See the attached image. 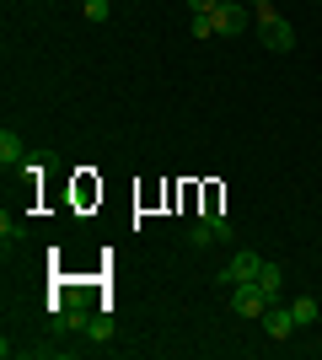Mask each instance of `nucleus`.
I'll return each mask as SVG.
<instances>
[{"mask_svg": "<svg viewBox=\"0 0 322 360\" xmlns=\"http://www.w3.org/2000/svg\"><path fill=\"white\" fill-rule=\"evenodd\" d=\"M226 296H231V312H236V317H253V323L269 312V301H279V296H269L258 280H242V285H231Z\"/></svg>", "mask_w": 322, "mask_h": 360, "instance_id": "f03ea898", "label": "nucleus"}, {"mask_svg": "<svg viewBox=\"0 0 322 360\" xmlns=\"http://www.w3.org/2000/svg\"><path fill=\"white\" fill-rule=\"evenodd\" d=\"M81 328H86V339H107L113 323H107V317H81Z\"/></svg>", "mask_w": 322, "mask_h": 360, "instance_id": "9d476101", "label": "nucleus"}, {"mask_svg": "<svg viewBox=\"0 0 322 360\" xmlns=\"http://www.w3.org/2000/svg\"><path fill=\"white\" fill-rule=\"evenodd\" d=\"M210 27L220 32V38H236V32H247V6H242V0L215 6V11H210Z\"/></svg>", "mask_w": 322, "mask_h": 360, "instance_id": "39448f33", "label": "nucleus"}, {"mask_svg": "<svg viewBox=\"0 0 322 360\" xmlns=\"http://www.w3.org/2000/svg\"><path fill=\"white\" fill-rule=\"evenodd\" d=\"M290 312H295V323H301V328H311V323L322 317V307H317L311 296H301V301H290Z\"/></svg>", "mask_w": 322, "mask_h": 360, "instance_id": "6e6552de", "label": "nucleus"}, {"mask_svg": "<svg viewBox=\"0 0 322 360\" xmlns=\"http://www.w3.org/2000/svg\"><path fill=\"white\" fill-rule=\"evenodd\" d=\"M16 162H22V140H16L11 129H0V167H6V172H11Z\"/></svg>", "mask_w": 322, "mask_h": 360, "instance_id": "0eeeda50", "label": "nucleus"}, {"mask_svg": "<svg viewBox=\"0 0 322 360\" xmlns=\"http://www.w3.org/2000/svg\"><path fill=\"white\" fill-rule=\"evenodd\" d=\"M253 16H258V32H263V44L274 49V54H290V49H295V27L274 11V6H269V0L253 6Z\"/></svg>", "mask_w": 322, "mask_h": 360, "instance_id": "f257e3e1", "label": "nucleus"}, {"mask_svg": "<svg viewBox=\"0 0 322 360\" xmlns=\"http://www.w3.org/2000/svg\"><path fill=\"white\" fill-rule=\"evenodd\" d=\"M215 6H220V0H188V11H194V16H210Z\"/></svg>", "mask_w": 322, "mask_h": 360, "instance_id": "ddd939ff", "label": "nucleus"}, {"mask_svg": "<svg viewBox=\"0 0 322 360\" xmlns=\"http://www.w3.org/2000/svg\"><path fill=\"white\" fill-rule=\"evenodd\" d=\"M258 269H263V253H253V248H236V253L226 258V269H220V290L242 285V280H258Z\"/></svg>", "mask_w": 322, "mask_h": 360, "instance_id": "7ed1b4c3", "label": "nucleus"}, {"mask_svg": "<svg viewBox=\"0 0 322 360\" xmlns=\"http://www.w3.org/2000/svg\"><path fill=\"white\" fill-rule=\"evenodd\" d=\"M258 285L269 290V296H279V290H285V269H279L274 258H263V269H258Z\"/></svg>", "mask_w": 322, "mask_h": 360, "instance_id": "423d86ee", "label": "nucleus"}, {"mask_svg": "<svg viewBox=\"0 0 322 360\" xmlns=\"http://www.w3.org/2000/svg\"><path fill=\"white\" fill-rule=\"evenodd\" d=\"M81 11H86V22H107V0H86Z\"/></svg>", "mask_w": 322, "mask_h": 360, "instance_id": "f8f14e48", "label": "nucleus"}, {"mask_svg": "<svg viewBox=\"0 0 322 360\" xmlns=\"http://www.w3.org/2000/svg\"><path fill=\"white\" fill-rule=\"evenodd\" d=\"M215 242H220V231H215L210 221H199L194 231H188V248H199V253H204V248H215Z\"/></svg>", "mask_w": 322, "mask_h": 360, "instance_id": "1a4fd4ad", "label": "nucleus"}, {"mask_svg": "<svg viewBox=\"0 0 322 360\" xmlns=\"http://www.w3.org/2000/svg\"><path fill=\"white\" fill-rule=\"evenodd\" d=\"M0 237H6V248H11V242H22V237H27V226L6 215V221H0Z\"/></svg>", "mask_w": 322, "mask_h": 360, "instance_id": "9b49d317", "label": "nucleus"}, {"mask_svg": "<svg viewBox=\"0 0 322 360\" xmlns=\"http://www.w3.org/2000/svg\"><path fill=\"white\" fill-rule=\"evenodd\" d=\"M81 6H86V0H81Z\"/></svg>", "mask_w": 322, "mask_h": 360, "instance_id": "4468645a", "label": "nucleus"}, {"mask_svg": "<svg viewBox=\"0 0 322 360\" xmlns=\"http://www.w3.org/2000/svg\"><path fill=\"white\" fill-rule=\"evenodd\" d=\"M258 323L269 328V339H274V345H290L295 328H301V323H295V312H290V307H279V301H269V312H263Z\"/></svg>", "mask_w": 322, "mask_h": 360, "instance_id": "20e7f679", "label": "nucleus"}]
</instances>
